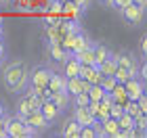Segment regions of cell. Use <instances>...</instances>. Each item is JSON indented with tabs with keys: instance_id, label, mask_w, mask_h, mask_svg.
<instances>
[{
	"instance_id": "34",
	"label": "cell",
	"mask_w": 147,
	"mask_h": 138,
	"mask_svg": "<svg viewBox=\"0 0 147 138\" xmlns=\"http://www.w3.org/2000/svg\"><path fill=\"white\" fill-rule=\"evenodd\" d=\"M103 6H107V9H111V0H99Z\"/></svg>"
},
{
	"instance_id": "6",
	"label": "cell",
	"mask_w": 147,
	"mask_h": 138,
	"mask_svg": "<svg viewBox=\"0 0 147 138\" xmlns=\"http://www.w3.org/2000/svg\"><path fill=\"white\" fill-rule=\"evenodd\" d=\"M21 119H23L25 123H28V126H32L34 130H38L40 134H44L46 130L51 128V123L44 119V115L40 113V109H34V111H30V113H28V115H23Z\"/></svg>"
},
{
	"instance_id": "10",
	"label": "cell",
	"mask_w": 147,
	"mask_h": 138,
	"mask_svg": "<svg viewBox=\"0 0 147 138\" xmlns=\"http://www.w3.org/2000/svg\"><path fill=\"white\" fill-rule=\"evenodd\" d=\"M90 84L84 80V77H80V75H74V77H67V82H65V90H67V94L74 96V94H78V92H86L88 90Z\"/></svg>"
},
{
	"instance_id": "30",
	"label": "cell",
	"mask_w": 147,
	"mask_h": 138,
	"mask_svg": "<svg viewBox=\"0 0 147 138\" xmlns=\"http://www.w3.org/2000/svg\"><path fill=\"white\" fill-rule=\"evenodd\" d=\"M4 59H6V42H4V38L0 36V63H4Z\"/></svg>"
},
{
	"instance_id": "16",
	"label": "cell",
	"mask_w": 147,
	"mask_h": 138,
	"mask_svg": "<svg viewBox=\"0 0 147 138\" xmlns=\"http://www.w3.org/2000/svg\"><path fill=\"white\" fill-rule=\"evenodd\" d=\"M49 98H51V101L63 111V113L67 111V107H71V96H69L65 90H63V92H51V96H49Z\"/></svg>"
},
{
	"instance_id": "13",
	"label": "cell",
	"mask_w": 147,
	"mask_h": 138,
	"mask_svg": "<svg viewBox=\"0 0 147 138\" xmlns=\"http://www.w3.org/2000/svg\"><path fill=\"white\" fill-rule=\"evenodd\" d=\"M65 82H67V77L63 75V71H53L46 88H49L51 92H63L65 90ZM65 92H67V90H65Z\"/></svg>"
},
{
	"instance_id": "31",
	"label": "cell",
	"mask_w": 147,
	"mask_h": 138,
	"mask_svg": "<svg viewBox=\"0 0 147 138\" xmlns=\"http://www.w3.org/2000/svg\"><path fill=\"white\" fill-rule=\"evenodd\" d=\"M0 138H6V132H4V119L0 117Z\"/></svg>"
},
{
	"instance_id": "17",
	"label": "cell",
	"mask_w": 147,
	"mask_h": 138,
	"mask_svg": "<svg viewBox=\"0 0 147 138\" xmlns=\"http://www.w3.org/2000/svg\"><path fill=\"white\" fill-rule=\"evenodd\" d=\"M99 67V71H101V75H113V71H116V67H118V63H116V55H111L105 59V61H101L97 65Z\"/></svg>"
},
{
	"instance_id": "25",
	"label": "cell",
	"mask_w": 147,
	"mask_h": 138,
	"mask_svg": "<svg viewBox=\"0 0 147 138\" xmlns=\"http://www.w3.org/2000/svg\"><path fill=\"white\" fill-rule=\"evenodd\" d=\"M124 113V105H120V103H111V107H109V117H113V119H118L120 115Z\"/></svg>"
},
{
	"instance_id": "8",
	"label": "cell",
	"mask_w": 147,
	"mask_h": 138,
	"mask_svg": "<svg viewBox=\"0 0 147 138\" xmlns=\"http://www.w3.org/2000/svg\"><path fill=\"white\" fill-rule=\"evenodd\" d=\"M124 90H126V96L130 101H137L141 94H145V82L139 80V77H128L124 82Z\"/></svg>"
},
{
	"instance_id": "23",
	"label": "cell",
	"mask_w": 147,
	"mask_h": 138,
	"mask_svg": "<svg viewBox=\"0 0 147 138\" xmlns=\"http://www.w3.org/2000/svg\"><path fill=\"white\" fill-rule=\"evenodd\" d=\"M88 103H90V98L86 92H78V94L71 96V105H76V107H86Z\"/></svg>"
},
{
	"instance_id": "15",
	"label": "cell",
	"mask_w": 147,
	"mask_h": 138,
	"mask_svg": "<svg viewBox=\"0 0 147 138\" xmlns=\"http://www.w3.org/2000/svg\"><path fill=\"white\" fill-rule=\"evenodd\" d=\"M101 130H103V138H118V132H120L118 119H113V117L103 119L101 121Z\"/></svg>"
},
{
	"instance_id": "33",
	"label": "cell",
	"mask_w": 147,
	"mask_h": 138,
	"mask_svg": "<svg viewBox=\"0 0 147 138\" xmlns=\"http://www.w3.org/2000/svg\"><path fill=\"white\" fill-rule=\"evenodd\" d=\"M6 115V109H4V103H0V117Z\"/></svg>"
},
{
	"instance_id": "35",
	"label": "cell",
	"mask_w": 147,
	"mask_h": 138,
	"mask_svg": "<svg viewBox=\"0 0 147 138\" xmlns=\"http://www.w3.org/2000/svg\"><path fill=\"white\" fill-rule=\"evenodd\" d=\"M0 36H2V21H0Z\"/></svg>"
},
{
	"instance_id": "11",
	"label": "cell",
	"mask_w": 147,
	"mask_h": 138,
	"mask_svg": "<svg viewBox=\"0 0 147 138\" xmlns=\"http://www.w3.org/2000/svg\"><path fill=\"white\" fill-rule=\"evenodd\" d=\"M78 75L84 77L88 84H99V82H101V71H99L97 65H82V63H80Z\"/></svg>"
},
{
	"instance_id": "24",
	"label": "cell",
	"mask_w": 147,
	"mask_h": 138,
	"mask_svg": "<svg viewBox=\"0 0 147 138\" xmlns=\"http://www.w3.org/2000/svg\"><path fill=\"white\" fill-rule=\"evenodd\" d=\"M116 77H113V75H101V82H99V86H101L105 92H109L113 86H116Z\"/></svg>"
},
{
	"instance_id": "20",
	"label": "cell",
	"mask_w": 147,
	"mask_h": 138,
	"mask_svg": "<svg viewBox=\"0 0 147 138\" xmlns=\"http://www.w3.org/2000/svg\"><path fill=\"white\" fill-rule=\"evenodd\" d=\"M78 59L82 65H95V55H92V44L88 46V48H84V50H80L78 55H74Z\"/></svg>"
},
{
	"instance_id": "1",
	"label": "cell",
	"mask_w": 147,
	"mask_h": 138,
	"mask_svg": "<svg viewBox=\"0 0 147 138\" xmlns=\"http://www.w3.org/2000/svg\"><path fill=\"white\" fill-rule=\"evenodd\" d=\"M0 75H2V84L4 88L11 92V94H19L23 92L28 86L30 80V63L25 59H13L9 63H2V69H0Z\"/></svg>"
},
{
	"instance_id": "21",
	"label": "cell",
	"mask_w": 147,
	"mask_h": 138,
	"mask_svg": "<svg viewBox=\"0 0 147 138\" xmlns=\"http://www.w3.org/2000/svg\"><path fill=\"white\" fill-rule=\"evenodd\" d=\"M86 94H88L90 101H101V98H103L105 94H107V92H105L101 86H99V84H90L88 90H86Z\"/></svg>"
},
{
	"instance_id": "29",
	"label": "cell",
	"mask_w": 147,
	"mask_h": 138,
	"mask_svg": "<svg viewBox=\"0 0 147 138\" xmlns=\"http://www.w3.org/2000/svg\"><path fill=\"white\" fill-rule=\"evenodd\" d=\"M74 2H76V6H78V9L82 11V13H86V11H88V6H90V2H92V0H74Z\"/></svg>"
},
{
	"instance_id": "4",
	"label": "cell",
	"mask_w": 147,
	"mask_h": 138,
	"mask_svg": "<svg viewBox=\"0 0 147 138\" xmlns=\"http://www.w3.org/2000/svg\"><path fill=\"white\" fill-rule=\"evenodd\" d=\"M53 71H55V69H53L49 63H38V65H34V67H30V80H28V84H30V86L46 88V84H49Z\"/></svg>"
},
{
	"instance_id": "27",
	"label": "cell",
	"mask_w": 147,
	"mask_h": 138,
	"mask_svg": "<svg viewBox=\"0 0 147 138\" xmlns=\"http://www.w3.org/2000/svg\"><path fill=\"white\" fill-rule=\"evenodd\" d=\"M139 50H141V59H147V36L145 34L139 40Z\"/></svg>"
},
{
	"instance_id": "5",
	"label": "cell",
	"mask_w": 147,
	"mask_h": 138,
	"mask_svg": "<svg viewBox=\"0 0 147 138\" xmlns=\"http://www.w3.org/2000/svg\"><path fill=\"white\" fill-rule=\"evenodd\" d=\"M4 132H6V138H23L25 134V121L21 119L19 115H9L6 113L4 117Z\"/></svg>"
},
{
	"instance_id": "36",
	"label": "cell",
	"mask_w": 147,
	"mask_h": 138,
	"mask_svg": "<svg viewBox=\"0 0 147 138\" xmlns=\"http://www.w3.org/2000/svg\"><path fill=\"white\" fill-rule=\"evenodd\" d=\"M0 69H2V63H0Z\"/></svg>"
},
{
	"instance_id": "14",
	"label": "cell",
	"mask_w": 147,
	"mask_h": 138,
	"mask_svg": "<svg viewBox=\"0 0 147 138\" xmlns=\"http://www.w3.org/2000/svg\"><path fill=\"white\" fill-rule=\"evenodd\" d=\"M61 65H63V75L65 77H74V75H78V71H80V61L74 55H67L61 61Z\"/></svg>"
},
{
	"instance_id": "9",
	"label": "cell",
	"mask_w": 147,
	"mask_h": 138,
	"mask_svg": "<svg viewBox=\"0 0 147 138\" xmlns=\"http://www.w3.org/2000/svg\"><path fill=\"white\" fill-rule=\"evenodd\" d=\"M71 119H76L80 126H90L92 121H95V115L88 111V107H76V105H71Z\"/></svg>"
},
{
	"instance_id": "7",
	"label": "cell",
	"mask_w": 147,
	"mask_h": 138,
	"mask_svg": "<svg viewBox=\"0 0 147 138\" xmlns=\"http://www.w3.org/2000/svg\"><path fill=\"white\" fill-rule=\"evenodd\" d=\"M38 109H40V113H42V115H44V119H46V121H49V123H51V126H53V123H55V121L59 119V117H61V115H63V111H61V109H59V107H57V105H55V103H53V101H51V98H46V101H42V105H40V107H38Z\"/></svg>"
},
{
	"instance_id": "32",
	"label": "cell",
	"mask_w": 147,
	"mask_h": 138,
	"mask_svg": "<svg viewBox=\"0 0 147 138\" xmlns=\"http://www.w3.org/2000/svg\"><path fill=\"white\" fill-rule=\"evenodd\" d=\"M132 2L139 4V6H145V9H147V0H132Z\"/></svg>"
},
{
	"instance_id": "18",
	"label": "cell",
	"mask_w": 147,
	"mask_h": 138,
	"mask_svg": "<svg viewBox=\"0 0 147 138\" xmlns=\"http://www.w3.org/2000/svg\"><path fill=\"white\" fill-rule=\"evenodd\" d=\"M92 55H95V65H99L101 61H105V59H107V57L111 55V50H109L105 44L92 42Z\"/></svg>"
},
{
	"instance_id": "22",
	"label": "cell",
	"mask_w": 147,
	"mask_h": 138,
	"mask_svg": "<svg viewBox=\"0 0 147 138\" xmlns=\"http://www.w3.org/2000/svg\"><path fill=\"white\" fill-rule=\"evenodd\" d=\"M118 126H120V130H130V128H137V126H135V117L128 115V113H122V115L118 117Z\"/></svg>"
},
{
	"instance_id": "2",
	"label": "cell",
	"mask_w": 147,
	"mask_h": 138,
	"mask_svg": "<svg viewBox=\"0 0 147 138\" xmlns=\"http://www.w3.org/2000/svg\"><path fill=\"white\" fill-rule=\"evenodd\" d=\"M15 96H17V101H15V115H19V117L28 115L30 111H34V109H38L40 105H42V98L30 94L28 90L19 92V94H15Z\"/></svg>"
},
{
	"instance_id": "28",
	"label": "cell",
	"mask_w": 147,
	"mask_h": 138,
	"mask_svg": "<svg viewBox=\"0 0 147 138\" xmlns=\"http://www.w3.org/2000/svg\"><path fill=\"white\" fill-rule=\"evenodd\" d=\"M132 0H111V9H116V11H120V9H124L126 4H130Z\"/></svg>"
},
{
	"instance_id": "26",
	"label": "cell",
	"mask_w": 147,
	"mask_h": 138,
	"mask_svg": "<svg viewBox=\"0 0 147 138\" xmlns=\"http://www.w3.org/2000/svg\"><path fill=\"white\" fill-rule=\"evenodd\" d=\"M137 77L139 80H147V61L145 59H141V61H139V69H137Z\"/></svg>"
},
{
	"instance_id": "12",
	"label": "cell",
	"mask_w": 147,
	"mask_h": 138,
	"mask_svg": "<svg viewBox=\"0 0 147 138\" xmlns=\"http://www.w3.org/2000/svg\"><path fill=\"white\" fill-rule=\"evenodd\" d=\"M80 123L76 121V119H65L63 121V126H61V130H59V136H63V138H80Z\"/></svg>"
},
{
	"instance_id": "19",
	"label": "cell",
	"mask_w": 147,
	"mask_h": 138,
	"mask_svg": "<svg viewBox=\"0 0 147 138\" xmlns=\"http://www.w3.org/2000/svg\"><path fill=\"white\" fill-rule=\"evenodd\" d=\"M49 55H51V59H55V61H59L61 63L65 57H67V52H65V48L59 42H51L49 44Z\"/></svg>"
},
{
	"instance_id": "3",
	"label": "cell",
	"mask_w": 147,
	"mask_h": 138,
	"mask_svg": "<svg viewBox=\"0 0 147 138\" xmlns=\"http://www.w3.org/2000/svg\"><path fill=\"white\" fill-rule=\"evenodd\" d=\"M120 17L124 19L128 25H135V27H141V25L145 23V19H147V11H145V6H139L135 2H130V4H126L124 9H120Z\"/></svg>"
}]
</instances>
